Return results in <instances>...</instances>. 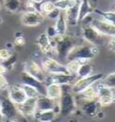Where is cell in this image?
Segmentation results:
<instances>
[{
	"instance_id": "obj_7",
	"label": "cell",
	"mask_w": 115,
	"mask_h": 122,
	"mask_svg": "<svg viewBox=\"0 0 115 122\" xmlns=\"http://www.w3.org/2000/svg\"><path fill=\"white\" fill-rule=\"evenodd\" d=\"M90 24L93 25L98 32H100L102 35L106 37L115 36V25L111 23L107 22L104 19L99 17L98 15L90 18Z\"/></svg>"
},
{
	"instance_id": "obj_47",
	"label": "cell",
	"mask_w": 115,
	"mask_h": 122,
	"mask_svg": "<svg viewBox=\"0 0 115 122\" xmlns=\"http://www.w3.org/2000/svg\"><path fill=\"white\" fill-rule=\"evenodd\" d=\"M113 11H115V5H114V8H113Z\"/></svg>"
},
{
	"instance_id": "obj_9",
	"label": "cell",
	"mask_w": 115,
	"mask_h": 122,
	"mask_svg": "<svg viewBox=\"0 0 115 122\" xmlns=\"http://www.w3.org/2000/svg\"><path fill=\"white\" fill-rule=\"evenodd\" d=\"M42 68L46 74H61L68 73L65 68V64H63L60 61L52 57L45 58L42 61Z\"/></svg>"
},
{
	"instance_id": "obj_21",
	"label": "cell",
	"mask_w": 115,
	"mask_h": 122,
	"mask_svg": "<svg viewBox=\"0 0 115 122\" xmlns=\"http://www.w3.org/2000/svg\"><path fill=\"white\" fill-rule=\"evenodd\" d=\"M56 115L57 113L53 109L44 110V111L36 110L34 118L38 122H53V120L56 118Z\"/></svg>"
},
{
	"instance_id": "obj_27",
	"label": "cell",
	"mask_w": 115,
	"mask_h": 122,
	"mask_svg": "<svg viewBox=\"0 0 115 122\" xmlns=\"http://www.w3.org/2000/svg\"><path fill=\"white\" fill-rule=\"evenodd\" d=\"M55 8L56 7H55L54 2L52 0H44L39 5V12L43 14L44 16L50 12H52L53 10H54Z\"/></svg>"
},
{
	"instance_id": "obj_12",
	"label": "cell",
	"mask_w": 115,
	"mask_h": 122,
	"mask_svg": "<svg viewBox=\"0 0 115 122\" xmlns=\"http://www.w3.org/2000/svg\"><path fill=\"white\" fill-rule=\"evenodd\" d=\"M77 80L76 75H72L69 73H61V74H46V81L45 84L49 82H53L59 84L61 86L66 85H73Z\"/></svg>"
},
{
	"instance_id": "obj_6",
	"label": "cell",
	"mask_w": 115,
	"mask_h": 122,
	"mask_svg": "<svg viewBox=\"0 0 115 122\" xmlns=\"http://www.w3.org/2000/svg\"><path fill=\"white\" fill-rule=\"evenodd\" d=\"M0 115L3 121L11 118H17L18 116H21L18 113L16 105L14 104L7 96L0 97Z\"/></svg>"
},
{
	"instance_id": "obj_24",
	"label": "cell",
	"mask_w": 115,
	"mask_h": 122,
	"mask_svg": "<svg viewBox=\"0 0 115 122\" xmlns=\"http://www.w3.org/2000/svg\"><path fill=\"white\" fill-rule=\"evenodd\" d=\"M95 85V84H94ZM93 85L90 86L87 89H85L84 91L78 94L77 96L80 97V99L82 100H96L97 98V91H96V87Z\"/></svg>"
},
{
	"instance_id": "obj_15",
	"label": "cell",
	"mask_w": 115,
	"mask_h": 122,
	"mask_svg": "<svg viewBox=\"0 0 115 122\" xmlns=\"http://www.w3.org/2000/svg\"><path fill=\"white\" fill-rule=\"evenodd\" d=\"M101 106L98 103L97 100H83L81 105V111L90 118H96V115L100 111Z\"/></svg>"
},
{
	"instance_id": "obj_46",
	"label": "cell",
	"mask_w": 115,
	"mask_h": 122,
	"mask_svg": "<svg viewBox=\"0 0 115 122\" xmlns=\"http://www.w3.org/2000/svg\"><path fill=\"white\" fill-rule=\"evenodd\" d=\"M3 121V119H2V117H1V115H0V122Z\"/></svg>"
},
{
	"instance_id": "obj_38",
	"label": "cell",
	"mask_w": 115,
	"mask_h": 122,
	"mask_svg": "<svg viewBox=\"0 0 115 122\" xmlns=\"http://www.w3.org/2000/svg\"><path fill=\"white\" fill-rule=\"evenodd\" d=\"M46 35L47 36L49 37V39H53L54 37H56L57 36V34H56V32H55V29H54V26H48L47 27V30H46Z\"/></svg>"
},
{
	"instance_id": "obj_41",
	"label": "cell",
	"mask_w": 115,
	"mask_h": 122,
	"mask_svg": "<svg viewBox=\"0 0 115 122\" xmlns=\"http://www.w3.org/2000/svg\"><path fill=\"white\" fill-rule=\"evenodd\" d=\"M7 72V69L3 63H0V75H5Z\"/></svg>"
},
{
	"instance_id": "obj_29",
	"label": "cell",
	"mask_w": 115,
	"mask_h": 122,
	"mask_svg": "<svg viewBox=\"0 0 115 122\" xmlns=\"http://www.w3.org/2000/svg\"><path fill=\"white\" fill-rule=\"evenodd\" d=\"M82 64V62L78 60H69L65 64L67 72L72 75H76V73L79 71L80 66Z\"/></svg>"
},
{
	"instance_id": "obj_28",
	"label": "cell",
	"mask_w": 115,
	"mask_h": 122,
	"mask_svg": "<svg viewBox=\"0 0 115 122\" xmlns=\"http://www.w3.org/2000/svg\"><path fill=\"white\" fill-rule=\"evenodd\" d=\"M55 7L58 8L61 12H65L67 9H69L75 4V0H54Z\"/></svg>"
},
{
	"instance_id": "obj_49",
	"label": "cell",
	"mask_w": 115,
	"mask_h": 122,
	"mask_svg": "<svg viewBox=\"0 0 115 122\" xmlns=\"http://www.w3.org/2000/svg\"><path fill=\"white\" fill-rule=\"evenodd\" d=\"M0 7H1V4H0Z\"/></svg>"
},
{
	"instance_id": "obj_4",
	"label": "cell",
	"mask_w": 115,
	"mask_h": 122,
	"mask_svg": "<svg viewBox=\"0 0 115 122\" xmlns=\"http://www.w3.org/2000/svg\"><path fill=\"white\" fill-rule=\"evenodd\" d=\"M81 35L83 39L87 42L88 44L96 45V46H101L103 45L105 43L106 36L102 35L100 32H98L91 24H84L81 28Z\"/></svg>"
},
{
	"instance_id": "obj_30",
	"label": "cell",
	"mask_w": 115,
	"mask_h": 122,
	"mask_svg": "<svg viewBox=\"0 0 115 122\" xmlns=\"http://www.w3.org/2000/svg\"><path fill=\"white\" fill-rule=\"evenodd\" d=\"M21 86H22L23 90L25 91V92H26L27 98H29V99H37L39 96H41V94L38 92V91L34 87L29 86L27 84H24V83L21 84Z\"/></svg>"
},
{
	"instance_id": "obj_44",
	"label": "cell",
	"mask_w": 115,
	"mask_h": 122,
	"mask_svg": "<svg viewBox=\"0 0 115 122\" xmlns=\"http://www.w3.org/2000/svg\"><path fill=\"white\" fill-rule=\"evenodd\" d=\"M3 21H4V20H3L2 16H0V25H1V24H3Z\"/></svg>"
},
{
	"instance_id": "obj_11",
	"label": "cell",
	"mask_w": 115,
	"mask_h": 122,
	"mask_svg": "<svg viewBox=\"0 0 115 122\" xmlns=\"http://www.w3.org/2000/svg\"><path fill=\"white\" fill-rule=\"evenodd\" d=\"M7 98L13 102L14 104L18 105L25 102L27 100V96L25 91L23 90L21 84L9 85L7 90Z\"/></svg>"
},
{
	"instance_id": "obj_22",
	"label": "cell",
	"mask_w": 115,
	"mask_h": 122,
	"mask_svg": "<svg viewBox=\"0 0 115 122\" xmlns=\"http://www.w3.org/2000/svg\"><path fill=\"white\" fill-rule=\"evenodd\" d=\"M54 29L57 35L62 36L67 34V27L68 25L65 20V16H64V13L62 12L60 14V15L58 16V18L55 20V24H54Z\"/></svg>"
},
{
	"instance_id": "obj_35",
	"label": "cell",
	"mask_w": 115,
	"mask_h": 122,
	"mask_svg": "<svg viewBox=\"0 0 115 122\" xmlns=\"http://www.w3.org/2000/svg\"><path fill=\"white\" fill-rule=\"evenodd\" d=\"M14 44H15L16 46H19V47L24 46V45L26 44V38L24 37L23 34L17 33V34L16 35L15 41H14Z\"/></svg>"
},
{
	"instance_id": "obj_48",
	"label": "cell",
	"mask_w": 115,
	"mask_h": 122,
	"mask_svg": "<svg viewBox=\"0 0 115 122\" xmlns=\"http://www.w3.org/2000/svg\"><path fill=\"white\" fill-rule=\"evenodd\" d=\"M75 1H80V0H75Z\"/></svg>"
},
{
	"instance_id": "obj_33",
	"label": "cell",
	"mask_w": 115,
	"mask_h": 122,
	"mask_svg": "<svg viewBox=\"0 0 115 122\" xmlns=\"http://www.w3.org/2000/svg\"><path fill=\"white\" fill-rule=\"evenodd\" d=\"M12 54H13L12 51L9 49H6L5 47L0 49V63L7 61L9 58L12 56Z\"/></svg>"
},
{
	"instance_id": "obj_14",
	"label": "cell",
	"mask_w": 115,
	"mask_h": 122,
	"mask_svg": "<svg viewBox=\"0 0 115 122\" xmlns=\"http://www.w3.org/2000/svg\"><path fill=\"white\" fill-rule=\"evenodd\" d=\"M58 100L50 99L45 95H41L36 99V110L37 111H44L53 109L57 114H59V107H58Z\"/></svg>"
},
{
	"instance_id": "obj_17",
	"label": "cell",
	"mask_w": 115,
	"mask_h": 122,
	"mask_svg": "<svg viewBox=\"0 0 115 122\" xmlns=\"http://www.w3.org/2000/svg\"><path fill=\"white\" fill-rule=\"evenodd\" d=\"M79 5L80 1H76L73 6L63 12L68 26H76L79 24Z\"/></svg>"
},
{
	"instance_id": "obj_1",
	"label": "cell",
	"mask_w": 115,
	"mask_h": 122,
	"mask_svg": "<svg viewBox=\"0 0 115 122\" xmlns=\"http://www.w3.org/2000/svg\"><path fill=\"white\" fill-rule=\"evenodd\" d=\"M50 42L53 52H55L58 59L61 61H66L68 55L76 45L74 37L67 34L62 36L57 35L53 39H50Z\"/></svg>"
},
{
	"instance_id": "obj_16",
	"label": "cell",
	"mask_w": 115,
	"mask_h": 122,
	"mask_svg": "<svg viewBox=\"0 0 115 122\" xmlns=\"http://www.w3.org/2000/svg\"><path fill=\"white\" fill-rule=\"evenodd\" d=\"M94 6L90 0H80L79 5V23H83L93 15Z\"/></svg>"
},
{
	"instance_id": "obj_34",
	"label": "cell",
	"mask_w": 115,
	"mask_h": 122,
	"mask_svg": "<svg viewBox=\"0 0 115 122\" xmlns=\"http://www.w3.org/2000/svg\"><path fill=\"white\" fill-rule=\"evenodd\" d=\"M25 11L26 12H39V5L32 2L31 0H26L25 3Z\"/></svg>"
},
{
	"instance_id": "obj_25",
	"label": "cell",
	"mask_w": 115,
	"mask_h": 122,
	"mask_svg": "<svg viewBox=\"0 0 115 122\" xmlns=\"http://www.w3.org/2000/svg\"><path fill=\"white\" fill-rule=\"evenodd\" d=\"M92 74H93V66L89 61H87V62H84V63L81 64L79 71L76 73V77H77V79H82L88 77Z\"/></svg>"
},
{
	"instance_id": "obj_2",
	"label": "cell",
	"mask_w": 115,
	"mask_h": 122,
	"mask_svg": "<svg viewBox=\"0 0 115 122\" xmlns=\"http://www.w3.org/2000/svg\"><path fill=\"white\" fill-rule=\"evenodd\" d=\"M99 53H100V48L96 45H93L90 44L75 45L67 57V61L78 60L82 63H84L93 60Z\"/></svg>"
},
{
	"instance_id": "obj_43",
	"label": "cell",
	"mask_w": 115,
	"mask_h": 122,
	"mask_svg": "<svg viewBox=\"0 0 115 122\" xmlns=\"http://www.w3.org/2000/svg\"><path fill=\"white\" fill-rule=\"evenodd\" d=\"M32 2H34V3H36V4H37V5H40L44 0H31Z\"/></svg>"
},
{
	"instance_id": "obj_5",
	"label": "cell",
	"mask_w": 115,
	"mask_h": 122,
	"mask_svg": "<svg viewBox=\"0 0 115 122\" xmlns=\"http://www.w3.org/2000/svg\"><path fill=\"white\" fill-rule=\"evenodd\" d=\"M103 77H104V75L102 73H93L85 78L77 79L75 82L71 86L72 93L74 94L75 96L78 95L85 89H87L90 86H93L94 84H96L98 81H102Z\"/></svg>"
},
{
	"instance_id": "obj_10",
	"label": "cell",
	"mask_w": 115,
	"mask_h": 122,
	"mask_svg": "<svg viewBox=\"0 0 115 122\" xmlns=\"http://www.w3.org/2000/svg\"><path fill=\"white\" fill-rule=\"evenodd\" d=\"M21 23L23 25L27 27H35L42 25L45 20V16L38 11L36 12H26L24 11L21 15Z\"/></svg>"
},
{
	"instance_id": "obj_23",
	"label": "cell",
	"mask_w": 115,
	"mask_h": 122,
	"mask_svg": "<svg viewBox=\"0 0 115 122\" xmlns=\"http://www.w3.org/2000/svg\"><path fill=\"white\" fill-rule=\"evenodd\" d=\"M2 5L5 10L11 13H17L21 11L23 3L21 0H3Z\"/></svg>"
},
{
	"instance_id": "obj_19",
	"label": "cell",
	"mask_w": 115,
	"mask_h": 122,
	"mask_svg": "<svg viewBox=\"0 0 115 122\" xmlns=\"http://www.w3.org/2000/svg\"><path fill=\"white\" fill-rule=\"evenodd\" d=\"M21 80L24 84H27L36 89L41 95H45V83L41 82L38 80L30 76L29 74L26 73L25 71L21 73Z\"/></svg>"
},
{
	"instance_id": "obj_8",
	"label": "cell",
	"mask_w": 115,
	"mask_h": 122,
	"mask_svg": "<svg viewBox=\"0 0 115 122\" xmlns=\"http://www.w3.org/2000/svg\"><path fill=\"white\" fill-rule=\"evenodd\" d=\"M26 73L29 74L30 76L38 80L41 82L45 83L46 81V73L43 70L42 66H40L35 60L29 59L24 62V70Z\"/></svg>"
},
{
	"instance_id": "obj_18",
	"label": "cell",
	"mask_w": 115,
	"mask_h": 122,
	"mask_svg": "<svg viewBox=\"0 0 115 122\" xmlns=\"http://www.w3.org/2000/svg\"><path fill=\"white\" fill-rule=\"evenodd\" d=\"M36 44L37 47L39 48L40 52L44 54L49 55L53 52L50 39L46 35V33H42L37 36V38L36 39Z\"/></svg>"
},
{
	"instance_id": "obj_26",
	"label": "cell",
	"mask_w": 115,
	"mask_h": 122,
	"mask_svg": "<svg viewBox=\"0 0 115 122\" xmlns=\"http://www.w3.org/2000/svg\"><path fill=\"white\" fill-rule=\"evenodd\" d=\"M93 14H96V15L99 17L115 25V11H100L98 9H95Z\"/></svg>"
},
{
	"instance_id": "obj_37",
	"label": "cell",
	"mask_w": 115,
	"mask_h": 122,
	"mask_svg": "<svg viewBox=\"0 0 115 122\" xmlns=\"http://www.w3.org/2000/svg\"><path fill=\"white\" fill-rule=\"evenodd\" d=\"M8 86L9 83L5 75H0V91H6Z\"/></svg>"
},
{
	"instance_id": "obj_32",
	"label": "cell",
	"mask_w": 115,
	"mask_h": 122,
	"mask_svg": "<svg viewBox=\"0 0 115 122\" xmlns=\"http://www.w3.org/2000/svg\"><path fill=\"white\" fill-rule=\"evenodd\" d=\"M16 61H17L16 54L13 53L12 56L10 57L7 61H4V62H2V63L5 66V68L7 69V71H12L14 68H15V66H16Z\"/></svg>"
},
{
	"instance_id": "obj_45",
	"label": "cell",
	"mask_w": 115,
	"mask_h": 122,
	"mask_svg": "<svg viewBox=\"0 0 115 122\" xmlns=\"http://www.w3.org/2000/svg\"><path fill=\"white\" fill-rule=\"evenodd\" d=\"M70 122H79V121L76 120V119H70Z\"/></svg>"
},
{
	"instance_id": "obj_40",
	"label": "cell",
	"mask_w": 115,
	"mask_h": 122,
	"mask_svg": "<svg viewBox=\"0 0 115 122\" xmlns=\"http://www.w3.org/2000/svg\"><path fill=\"white\" fill-rule=\"evenodd\" d=\"M26 118L25 117H23L22 119H20V118H11V119H6V120H4L3 122H26Z\"/></svg>"
},
{
	"instance_id": "obj_20",
	"label": "cell",
	"mask_w": 115,
	"mask_h": 122,
	"mask_svg": "<svg viewBox=\"0 0 115 122\" xmlns=\"http://www.w3.org/2000/svg\"><path fill=\"white\" fill-rule=\"evenodd\" d=\"M63 94V87L59 84L49 82L45 84V96L50 99L58 100Z\"/></svg>"
},
{
	"instance_id": "obj_39",
	"label": "cell",
	"mask_w": 115,
	"mask_h": 122,
	"mask_svg": "<svg viewBox=\"0 0 115 122\" xmlns=\"http://www.w3.org/2000/svg\"><path fill=\"white\" fill-rule=\"evenodd\" d=\"M107 45H108V49L112 52H115V36H112V37H110L109 40H108V43H107Z\"/></svg>"
},
{
	"instance_id": "obj_31",
	"label": "cell",
	"mask_w": 115,
	"mask_h": 122,
	"mask_svg": "<svg viewBox=\"0 0 115 122\" xmlns=\"http://www.w3.org/2000/svg\"><path fill=\"white\" fill-rule=\"evenodd\" d=\"M101 82L111 89H115V72H111L105 77H103Z\"/></svg>"
},
{
	"instance_id": "obj_13",
	"label": "cell",
	"mask_w": 115,
	"mask_h": 122,
	"mask_svg": "<svg viewBox=\"0 0 115 122\" xmlns=\"http://www.w3.org/2000/svg\"><path fill=\"white\" fill-rule=\"evenodd\" d=\"M18 113L25 118H34L36 110V99H29L21 104L16 105Z\"/></svg>"
},
{
	"instance_id": "obj_42",
	"label": "cell",
	"mask_w": 115,
	"mask_h": 122,
	"mask_svg": "<svg viewBox=\"0 0 115 122\" xmlns=\"http://www.w3.org/2000/svg\"><path fill=\"white\" fill-rule=\"evenodd\" d=\"M14 46H15V44H14L13 43H6L5 48H6V49H9V50H11V51H12V48H13Z\"/></svg>"
},
{
	"instance_id": "obj_3",
	"label": "cell",
	"mask_w": 115,
	"mask_h": 122,
	"mask_svg": "<svg viewBox=\"0 0 115 122\" xmlns=\"http://www.w3.org/2000/svg\"><path fill=\"white\" fill-rule=\"evenodd\" d=\"M57 102L59 107V114L63 117L71 116L77 109L75 95L72 93L71 89L69 91H65L63 88V94Z\"/></svg>"
},
{
	"instance_id": "obj_36",
	"label": "cell",
	"mask_w": 115,
	"mask_h": 122,
	"mask_svg": "<svg viewBox=\"0 0 115 122\" xmlns=\"http://www.w3.org/2000/svg\"><path fill=\"white\" fill-rule=\"evenodd\" d=\"M62 13L60 10L58 8H55L54 10H53L52 12H50L49 14H47L46 15H45V18H48V19H50V20H56L58 18V16L60 15V14Z\"/></svg>"
}]
</instances>
